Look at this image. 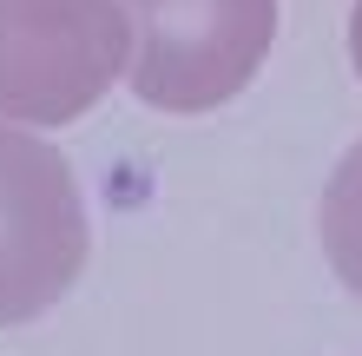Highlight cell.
I'll return each instance as SVG.
<instances>
[{"mask_svg":"<svg viewBox=\"0 0 362 356\" xmlns=\"http://www.w3.org/2000/svg\"><path fill=\"white\" fill-rule=\"evenodd\" d=\"M132 93L158 113H211L238 99L276 40V0H125Z\"/></svg>","mask_w":362,"mask_h":356,"instance_id":"obj_2","label":"cell"},{"mask_svg":"<svg viewBox=\"0 0 362 356\" xmlns=\"http://www.w3.org/2000/svg\"><path fill=\"white\" fill-rule=\"evenodd\" d=\"M86 270V198L59 145L0 125V330L33 323Z\"/></svg>","mask_w":362,"mask_h":356,"instance_id":"obj_3","label":"cell"},{"mask_svg":"<svg viewBox=\"0 0 362 356\" xmlns=\"http://www.w3.org/2000/svg\"><path fill=\"white\" fill-rule=\"evenodd\" d=\"M125 73V0H0V125H73Z\"/></svg>","mask_w":362,"mask_h":356,"instance_id":"obj_1","label":"cell"},{"mask_svg":"<svg viewBox=\"0 0 362 356\" xmlns=\"http://www.w3.org/2000/svg\"><path fill=\"white\" fill-rule=\"evenodd\" d=\"M323 258L336 270V284H349L362 297V139L336 159V172L323 185Z\"/></svg>","mask_w":362,"mask_h":356,"instance_id":"obj_4","label":"cell"},{"mask_svg":"<svg viewBox=\"0 0 362 356\" xmlns=\"http://www.w3.org/2000/svg\"><path fill=\"white\" fill-rule=\"evenodd\" d=\"M349 59H356V79H362V0H356V13H349Z\"/></svg>","mask_w":362,"mask_h":356,"instance_id":"obj_5","label":"cell"}]
</instances>
